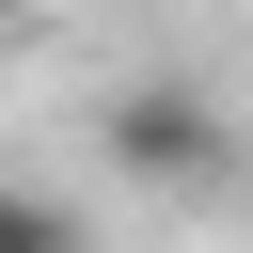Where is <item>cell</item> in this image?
<instances>
[{"label": "cell", "instance_id": "1", "mask_svg": "<svg viewBox=\"0 0 253 253\" xmlns=\"http://www.w3.org/2000/svg\"><path fill=\"white\" fill-rule=\"evenodd\" d=\"M95 142H111L126 190H206V174H221V111H206L190 79H126V95L95 111Z\"/></svg>", "mask_w": 253, "mask_h": 253}, {"label": "cell", "instance_id": "3", "mask_svg": "<svg viewBox=\"0 0 253 253\" xmlns=\"http://www.w3.org/2000/svg\"><path fill=\"white\" fill-rule=\"evenodd\" d=\"M0 16H47V0H0Z\"/></svg>", "mask_w": 253, "mask_h": 253}, {"label": "cell", "instance_id": "2", "mask_svg": "<svg viewBox=\"0 0 253 253\" xmlns=\"http://www.w3.org/2000/svg\"><path fill=\"white\" fill-rule=\"evenodd\" d=\"M0 253H95V237H79L63 190H16V174H0Z\"/></svg>", "mask_w": 253, "mask_h": 253}]
</instances>
